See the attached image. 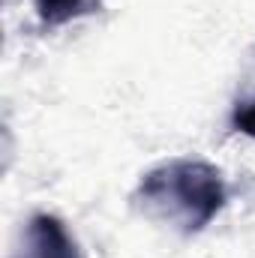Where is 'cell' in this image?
Segmentation results:
<instances>
[{
  "instance_id": "6da1fadb",
  "label": "cell",
  "mask_w": 255,
  "mask_h": 258,
  "mask_svg": "<svg viewBox=\"0 0 255 258\" xmlns=\"http://www.w3.org/2000/svg\"><path fill=\"white\" fill-rule=\"evenodd\" d=\"M132 201L144 216L165 222L180 234H198L222 213L228 189L216 165L201 159H171L138 180Z\"/></svg>"
},
{
  "instance_id": "7a4b0ae2",
  "label": "cell",
  "mask_w": 255,
  "mask_h": 258,
  "mask_svg": "<svg viewBox=\"0 0 255 258\" xmlns=\"http://www.w3.org/2000/svg\"><path fill=\"white\" fill-rule=\"evenodd\" d=\"M27 246L33 258H81L78 243L63 225V219L51 213H36L27 222Z\"/></svg>"
},
{
  "instance_id": "3957f363",
  "label": "cell",
  "mask_w": 255,
  "mask_h": 258,
  "mask_svg": "<svg viewBox=\"0 0 255 258\" xmlns=\"http://www.w3.org/2000/svg\"><path fill=\"white\" fill-rule=\"evenodd\" d=\"M33 6H36L39 24L48 27V30L60 27V24H66V21H72V18H78V15L93 9L90 0H33Z\"/></svg>"
}]
</instances>
